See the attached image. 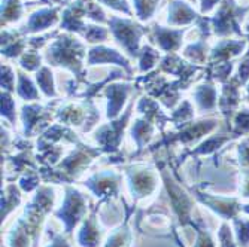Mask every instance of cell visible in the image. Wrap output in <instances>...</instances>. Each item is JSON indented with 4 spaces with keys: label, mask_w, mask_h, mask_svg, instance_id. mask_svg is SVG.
<instances>
[{
    "label": "cell",
    "mask_w": 249,
    "mask_h": 247,
    "mask_svg": "<svg viewBox=\"0 0 249 247\" xmlns=\"http://www.w3.org/2000/svg\"><path fill=\"white\" fill-rule=\"evenodd\" d=\"M164 176V181H166V186L169 189L170 194V199H172V206L176 212V214L179 216L180 222H190V210H191V203H190V198L188 195L180 189L175 182H172L170 179L163 173Z\"/></svg>",
    "instance_id": "cell-13"
},
{
    "label": "cell",
    "mask_w": 249,
    "mask_h": 247,
    "mask_svg": "<svg viewBox=\"0 0 249 247\" xmlns=\"http://www.w3.org/2000/svg\"><path fill=\"white\" fill-rule=\"evenodd\" d=\"M218 3H219V0H201V12L203 14L211 12Z\"/></svg>",
    "instance_id": "cell-46"
},
{
    "label": "cell",
    "mask_w": 249,
    "mask_h": 247,
    "mask_svg": "<svg viewBox=\"0 0 249 247\" xmlns=\"http://www.w3.org/2000/svg\"><path fill=\"white\" fill-rule=\"evenodd\" d=\"M248 91H249V86H248Z\"/></svg>",
    "instance_id": "cell-49"
},
{
    "label": "cell",
    "mask_w": 249,
    "mask_h": 247,
    "mask_svg": "<svg viewBox=\"0 0 249 247\" xmlns=\"http://www.w3.org/2000/svg\"><path fill=\"white\" fill-rule=\"evenodd\" d=\"M139 70L142 73L149 72L151 69H154L155 64L160 60V54H158L157 49H154L151 45H143L139 51Z\"/></svg>",
    "instance_id": "cell-27"
},
{
    "label": "cell",
    "mask_w": 249,
    "mask_h": 247,
    "mask_svg": "<svg viewBox=\"0 0 249 247\" xmlns=\"http://www.w3.org/2000/svg\"><path fill=\"white\" fill-rule=\"evenodd\" d=\"M184 55L193 63H203L208 58V45L205 40L191 43L184 49Z\"/></svg>",
    "instance_id": "cell-29"
},
{
    "label": "cell",
    "mask_w": 249,
    "mask_h": 247,
    "mask_svg": "<svg viewBox=\"0 0 249 247\" xmlns=\"http://www.w3.org/2000/svg\"><path fill=\"white\" fill-rule=\"evenodd\" d=\"M215 127L213 121H201V122H196V124H184V128L180 130L176 136L172 137V140H179L182 143H188L193 140H197L198 137H201L203 134H206L208 131H211Z\"/></svg>",
    "instance_id": "cell-20"
},
{
    "label": "cell",
    "mask_w": 249,
    "mask_h": 247,
    "mask_svg": "<svg viewBox=\"0 0 249 247\" xmlns=\"http://www.w3.org/2000/svg\"><path fill=\"white\" fill-rule=\"evenodd\" d=\"M245 14V9L236 6L233 0H224L219 11L212 18V29L218 36H229V34H242L239 19Z\"/></svg>",
    "instance_id": "cell-3"
},
{
    "label": "cell",
    "mask_w": 249,
    "mask_h": 247,
    "mask_svg": "<svg viewBox=\"0 0 249 247\" xmlns=\"http://www.w3.org/2000/svg\"><path fill=\"white\" fill-rule=\"evenodd\" d=\"M19 64L27 72H37L42 67V57L36 52V49H33L21 55Z\"/></svg>",
    "instance_id": "cell-32"
},
{
    "label": "cell",
    "mask_w": 249,
    "mask_h": 247,
    "mask_svg": "<svg viewBox=\"0 0 249 247\" xmlns=\"http://www.w3.org/2000/svg\"><path fill=\"white\" fill-rule=\"evenodd\" d=\"M193 118V107L190 101H182L179 104V107L173 112L172 115V121L176 122L178 125L185 124L187 121H190Z\"/></svg>",
    "instance_id": "cell-35"
},
{
    "label": "cell",
    "mask_w": 249,
    "mask_h": 247,
    "mask_svg": "<svg viewBox=\"0 0 249 247\" xmlns=\"http://www.w3.org/2000/svg\"><path fill=\"white\" fill-rule=\"evenodd\" d=\"M237 131H246L249 130V110H243L236 119Z\"/></svg>",
    "instance_id": "cell-43"
},
{
    "label": "cell",
    "mask_w": 249,
    "mask_h": 247,
    "mask_svg": "<svg viewBox=\"0 0 249 247\" xmlns=\"http://www.w3.org/2000/svg\"><path fill=\"white\" fill-rule=\"evenodd\" d=\"M87 64L88 66H96V64H117L127 72L131 73V66L130 61L120 54L117 49L103 47V45H96L87 54Z\"/></svg>",
    "instance_id": "cell-8"
},
{
    "label": "cell",
    "mask_w": 249,
    "mask_h": 247,
    "mask_svg": "<svg viewBox=\"0 0 249 247\" xmlns=\"http://www.w3.org/2000/svg\"><path fill=\"white\" fill-rule=\"evenodd\" d=\"M127 241H128V231L127 230H120L118 232H115L107 240L106 247H123Z\"/></svg>",
    "instance_id": "cell-39"
},
{
    "label": "cell",
    "mask_w": 249,
    "mask_h": 247,
    "mask_svg": "<svg viewBox=\"0 0 249 247\" xmlns=\"http://www.w3.org/2000/svg\"><path fill=\"white\" fill-rule=\"evenodd\" d=\"M87 16L89 19L96 21L97 24H99V22H100V24L107 22L106 14L103 12V9L96 2H93V0H87Z\"/></svg>",
    "instance_id": "cell-36"
},
{
    "label": "cell",
    "mask_w": 249,
    "mask_h": 247,
    "mask_svg": "<svg viewBox=\"0 0 249 247\" xmlns=\"http://www.w3.org/2000/svg\"><path fill=\"white\" fill-rule=\"evenodd\" d=\"M19 203V192L15 186H8L2 197V217H6L9 210H12Z\"/></svg>",
    "instance_id": "cell-33"
},
{
    "label": "cell",
    "mask_w": 249,
    "mask_h": 247,
    "mask_svg": "<svg viewBox=\"0 0 249 247\" xmlns=\"http://www.w3.org/2000/svg\"><path fill=\"white\" fill-rule=\"evenodd\" d=\"M79 244L82 247H97L99 246V241H100V232H99V228L96 225V219H94V214L87 219L84 227L79 232Z\"/></svg>",
    "instance_id": "cell-21"
},
{
    "label": "cell",
    "mask_w": 249,
    "mask_h": 247,
    "mask_svg": "<svg viewBox=\"0 0 249 247\" xmlns=\"http://www.w3.org/2000/svg\"><path fill=\"white\" fill-rule=\"evenodd\" d=\"M2 89L9 93L15 89V75L8 64H2Z\"/></svg>",
    "instance_id": "cell-37"
},
{
    "label": "cell",
    "mask_w": 249,
    "mask_h": 247,
    "mask_svg": "<svg viewBox=\"0 0 249 247\" xmlns=\"http://www.w3.org/2000/svg\"><path fill=\"white\" fill-rule=\"evenodd\" d=\"M190 2H193V3H194V2H196V0H190Z\"/></svg>",
    "instance_id": "cell-48"
},
{
    "label": "cell",
    "mask_w": 249,
    "mask_h": 247,
    "mask_svg": "<svg viewBox=\"0 0 249 247\" xmlns=\"http://www.w3.org/2000/svg\"><path fill=\"white\" fill-rule=\"evenodd\" d=\"M19 32H9L2 30V55L6 58H18L24 54L27 40L19 37Z\"/></svg>",
    "instance_id": "cell-16"
},
{
    "label": "cell",
    "mask_w": 249,
    "mask_h": 247,
    "mask_svg": "<svg viewBox=\"0 0 249 247\" xmlns=\"http://www.w3.org/2000/svg\"><path fill=\"white\" fill-rule=\"evenodd\" d=\"M48 118H50V114L40 104L22 106V122H24L26 136H32L37 128L42 130L47 125Z\"/></svg>",
    "instance_id": "cell-12"
},
{
    "label": "cell",
    "mask_w": 249,
    "mask_h": 247,
    "mask_svg": "<svg viewBox=\"0 0 249 247\" xmlns=\"http://www.w3.org/2000/svg\"><path fill=\"white\" fill-rule=\"evenodd\" d=\"M107 26L114 39L125 49V52L130 57L138 58L141 51V39L149 33V29L133 19L120 16H110L107 19Z\"/></svg>",
    "instance_id": "cell-2"
},
{
    "label": "cell",
    "mask_w": 249,
    "mask_h": 247,
    "mask_svg": "<svg viewBox=\"0 0 249 247\" xmlns=\"http://www.w3.org/2000/svg\"><path fill=\"white\" fill-rule=\"evenodd\" d=\"M158 2H160V0H133L134 12H136V16L139 18V21H148L154 15L158 6Z\"/></svg>",
    "instance_id": "cell-28"
},
{
    "label": "cell",
    "mask_w": 249,
    "mask_h": 247,
    "mask_svg": "<svg viewBox=\"0 0 249 247\" xmlns=\"http://www.w3.org/2000/svg\"><path fill=\"white\" fill-rule=\"evenodd\" d=\"M96 114V109L93 107L91 110L88 109V104H75V103H71V104H66L64 107H61L58 110V119L66 124V125H84V122H87L88 125H85L84 131H89L91 125H94L93 122L96 119L93 118H88V115H94Z\"/></svg>",
    "instance_id": "cell-7"
},
{
    "label": "cell",
    "mask_w": 249,
    "mask_h": 247,
    "mask_svg": "<svg viewBox=\"0 0 249 247\" xmlns=\"http://www.w3.org/2000/svg\"><path fill=\"white\" fill-rule=\"evenodd\" d=\"M245 45H246L245 40H222V42H219L211 52V58H212L213 64L221 63V61H227V60L239 55L243 51Z\"/></svg>",
    "instance_id": "cell-19"
},
{
    "label": "cell",
    "mask_w": 249,
    "mask_h": 247,
    "mask_svg": "<svg viewBox=\"0 0 249 247\" xmlns=\"http://www.w3.org/2000/svg\"><path fill=\"white\" fill-rule=\"evenodd\" d=\"M36 82L40 88V91L47 97H57L55 85H54V76L50 67L42 66L36 72Z\"/></svg>",
    "instance_id": "cell-26"
},
{
    "label": "cell",
    "mask_w": 249,
    "mask_h": 247,
    "mask_svg": "<svg viewBox=\"0 0 249 247\" xmlns=\"http://www.w3.org/2000/svg\"><path fill=\"white\" fill-rule=\"evenodd\" d=\"M194 21H198V14L182 0H172L169 3V26H188Z\"/></svg>",
    "instance_id": "cell-15"
},
{
    "label": "cell",
    "mask_w": 249,
    "mask_h": 247,
    "mask_svg": "<svg viewBox=\"0 0 249 247\" xmlns=\"http://www.w3.org/2000/svg\"><path fill=\"white\" fill-rule=\"evenodd\" d=\"M2 116L11 124H15V101L9 91L2 89Z\"/></svg>",
    "instance_id": "cell-34"
},
{
    "label": "cell",
    "mask_w": 249,
    "mask_h": 247,
    "mask_svg": "<svg viewBox=\"0 0 249 247\" xmlns=\"http://www.w3.org/2000/svg\"><path fill=\"white\" fill-rule=\"evenodd\" d=\"M85 54V47L79 39L72 34H61L48 47L45 52V60L50 66L64 67L71 70L78 79H81Z\"/></svg>",
    "instance_id": "cell-1"
},
{
    "label": "cell",
    "mask_w": 249,
    "mask_h": 247,
    "mask_svg": "<svg viewBox=\"0 0 249 247\" xmlns=\"http://www.w3.org/2000/svg\"><path fill=\"white\" fill-rule=\"evenodd\" d=\"M239 79L242 83L249 79V54L242 60V63L239 66Z\"/></svg>",
    "instance_id": "cell-42"
},
{
    "label": "cell",
    "mask_w": 249,
    "mask_h": 247,
    "mask_svg": "<svg viewBox=\"0 0 249 247\" xmlns=\"http://www.w3.org/2000/svg\"><path fill=\"white\" fill-rule=\"evenodd\" d=\"M39 183V176L36 173H32L29 171L24 177L21 179V188L24 191H32L37 186Z\"/></svg>",
    "instance_id": "cell-40"
},
{
    "label": "cell",
    "mask_w": 249,
    "mask_h": 247,
    "mask_svg": "<svg viewBox=\"0 0 249 247\" xmlns=\"http://www.w3.org/2000/svg\"><path fill=\"white\" fill-rule=\"evenodd\" d=\"M152 132H154V125L146 118L138 119L131 127V137L134 139V142L139 149H142L149 142Z\"/></svg>",
    "instance_id": "cell-24"
},
{
    "label": "cell",
    "mask_w": 249,
    "mask_h": 247,
    "mask_svg": "<svg viewBox=\"0 0 249 247\" xmlns=\"http://www.w3.org/2000/svg\"><path fill=\"white\" fill-rule=\"evenodd\" d=\"M118 182H120V177L114 173H100L96 174L94 177H91L89 181L87 182V185L91 188L97 197H106V195H112L115 194L117 188H118Z\"/></svg>",
    "instance_id": "cell-18"
},
{
    "label": "cell",
    "mask_w": 249,
    "mask_h": 247,
    "mask_svg": "<svg viewBox=\"0 0 249 247\" xmlns=\"http://www.w3.org/2000/svg\"><path fill=\"white\" fill-rule=\"evenodd\" d=\"M185 30L184 29H169L154 24L149 29V39L157 45L161 51L167 54H175L182 47V40H184Z\"/></svg>",
    "instance_id": "cell-6"
},
{
    "label": "cell",
    "mask_w": 249,
    "mask_h": 247,
    "mask_svg": "<svg viewBox=\"0 0 249 247\" xmlns=\"http://www.w3.org/2000/svg\"><path fill=\"white\" fill-rule=\"evenodd\" d=\"M82 36L88 43H102L109 37V32L99 24H87Z\"/></svg>",
    "instance_id": "cell-31"
},
{
    "label": "cell",
    "mask_w": 249,
    "mask_h": 247,
    "mask_svg": "<svg viewBox=\"0 0 249 247\" xmlns=\"http://www.w3.org/2000/svg\"><path fill=\"white\" fill-rule=\"evenodd\" d=\"M84 16H87V0H76V2L71 3L63 11L61 29L67 32H75L78 34H84L87 29Z\"/></svg>",
    "instance_id": "cell-9"
},
{
    "label": "cell",
    "mask_w": 249,
    "mask_h": 247,
    "mask_svg": "<svg viewBox=\"0 0 249 247\" xmlns=\"http://www.w3.org/2000/svg\"><path fill=\"white\" fill-rule=\"evenodd\" d=\"M17 78H18V83H17V94L26 101H35L39 100V91L36 85L33 83V81L22 72H17Z\"/></svg>",
    "instance_id": "cell-22"
},
{
    "label": "cell",
    "mask_w": 249,
    "mask_h": 247,
    "mask_svg": "<svg viewBox=\"0 0 249 247\" xmlns=\"http://www.w3.org/2000/svg\"><path fill=\"white\" fill-rule=\"evenodd\" d=\"M99 2L103 3V5H106L110 9L117 11V12H123L125 15H131L133 14L127 0H99Z\"/></svg>",
    "instance_id": "cell-38"
},
{
    "label": "cell",
    "mask_w": 249,
    "mask_h": 247,
    "mask_svg": "<svg viewBox=\"0 0 249 247\" xmlns=\"http://www.w3.org/2000/svg\"><path fill=\"white\" fill-rule=\"evenodd\" d=\"M133 86L130 83H109L105 88V96L107 97V114L109 119H117L121 109L125 104Z\"/></svg>",
    "instance_id": "cell-10"
},
{
    "label": "cell",
    "mask_w": 249,
    "mask_h": 247,
    "mask_svg": "<svg viewBox=\"0 0 249 247\" xmlns=\"http://www.w3.org/2000/svg\"><path fill=\"white\" fill-rule=\"evenodd\" d=\"M128 174L133 194H136L138 197H145L154 191L155 177L149 170H131Z\"/></svg>",
    "instance_id": "cell-17"
},
{
    "label": "cell",
    "mask_w": 249,
    "mask_h": 247,
    "mask_svg": "<svg viewBox=\"0 0 249 247\" xmlns=\"http://www.w3.org/2000/svg\"><path fill=\"white\" fill-rule=\"evenodd\" d=\"M194 247H213V243L206 232H198V238Z\"/></svg>",
    "instance_id": "cell-44"
},
{
    "label": "cell",
    "mask_w": 249,
    "mask_h": 247,
    "mask_svg": "<svg viewBox=\"0 0 249 247\" xmlns=\"http://www.w3.org/2000/svg\"><path fill=\"white\" fill-rule=\"evenodd\" d=\"M196 103L201 110H208L216 106V89L211 83H205L197 86L196 93H194Z\"/></svg>",
    "instance_id": "cell-23"
},
{
    "label": "cell",
    "mask_w": 249,
    "mask_h": 247,
    "mask_svg": "<svg viewBox=\"0 0 249 247\" xmlns=\"http://www.w3.org/2000/svg\"><path fill=\"white\" fill-rule=\"evenodd\" d=\"M84 213H85L84 197L78 191H75L72 188H67L64 203H63L61 209L57 212V216L64 222V225H66V232H71L75 228V225L81 220Z\"/></svg>",
    "instance_id": "cell-5"
},
{
    "label": "cell",
    "mask_w": 249,
    "mask_h": 247,
    "mask_svg": "<svg viewBox=\"0 0 249 247\" xmlns=\"http://www.w3.org/2000/svg\"><path fill=\"white\" fill-rule=\"evenodd\" d=\"M58 21V8H42L33 12L29 16L27 24L19 30L21 34H32L47 30L57 24Z\"/></svg>",
    "instance_id": "cell-11"
},
{
    "label": "cell",
    "mask_w": 249,
    "mask_h": 247,
    "mask_svg": "<svg viewBox=\"0 0 249 247\" xmlns=\"http://www.w3.org/2000/svg\"><path fill=\"white\" fill-rule=\"evenodd\" d=\"M131 116V106L127 109V112L124 114V116L118 118V119H112V122H109L107 125L100 127L96 131V140L97 143L102 146L103 150L106 152H114L118 149L121 139H123V132L127 127V122Z\"/></svg>",
    "instance_id": "cell-4"
},
{
    "label": "cell",
    "mask_w": 249,
    "mask_h": 247,
    "mask_svg": "<svg viewBox=\"0 0 249 247\" xmlns=\"http://www.w3.org/2000/svg\"><path fill=\"white\" fill-rule=\"evenodd\" d=\"M2 29L6 27L11 22H17L21 19L22 15V5L21 0H2Z\"/></svg>",
    "instance_id": "cell-25"
},
{
    "label": "cell",
    "mask_w": 249,
    "mask_h": 247,
    "mask_svg": "<svg viewBox=\"0 0 249 247\" xmlns=\"http://www.w3.org/2000/svg\"><path fill=\"white\" fill-rule=\"evenodd\" d=\"M222 143H224V139H219V137L209 139L201 146H198V149H196V153H209V152L215 150L216 148H219V145H222Z\"/></svg>",
    "instance_id": "cell-41"
},
{
    "label": "cell",
    "mask_w": 249,
    "mask_h": 247,
    "mask_svg": "<svg viewBox=\"0 0 249 247\" xmlns=\"http://www.w3.org/2000/svg\"><path fill=\"white\" fill-rule=\"evenodd\" d=\"M97 153H99L97 150L89 149L88 146H82L81 149L75 150L71 156H67L60 164V173L69 174V176H73L75 173H81V170L91 161Z\"/></svg>",
    "instance_id": "cell-14"
},
{
    "label": "cell",
    "mask_w": 249,
    "mask_h": 247,
    "mask_svg": "<svg viewBox=\"0 0 249 247\" xmlns=\"http://www.w3.org/2000/svg\"><path fill=\"white\" fill-rule=\"evenodd\" d=\"M48 247H71V246L67 244V241L63 237H57Z\"/></svg>",
    "instance_id": "cell-47"
},
{
    "label": "cell",
    "mask_w": 249,
    "mask_h": 247,
    "mask_svg": "<svg viewBox=\"0 0 249 247\" xmlns=\"http://www.w3.org/2000/svg\"><path fill=\"white\" fill-rule=\"evenodd\" d=\"M29 230L27 225H24V222L18 220L17 227L11 232V247H29Z\"/></svg>",
    "instance_id": "cell-30"
},
{
    "label": "cell",
    "mask_w": 249,
    "mask_h": 247,
    "mask_svg": "<svg viewBox=\"0 0 249 247\" xmlns=\"http://www.w3.org/2000/svg\"><path fill=\"white\" fill-rule=\"evenodd\" d=\"M239 240L243 241V244H248V241H249V223L242 222V227L239 228Z\"/></svg>",
    "instance_id": "cell-45"
}]
</instances>
